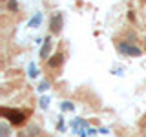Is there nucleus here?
Returning <instances> with one entry per match:
<instances>
[{"mask_svg":"<svg viewBox=\"0 0 146 137\" xmlns=\"http://www.w3.org/2000/svg\"><path fill=\"white\" fill-rule=\"evenodd\" d=\"M115 48L119 49V53L124 55V57H141V55H143V49L137 48L135 44L128 42V40H119V42H115Z\"/></svg>","mask_w":146,"mask_h":137,"instance_id":"f257e3e1","label":"nucleus"},{"mask_svg":"<svg viewBox=\"0 0 146 137\" xmlns=\"http://www.w3.org/2000/svg\"><path fill=\"white\" fill-rule=\"evenodd\" d=\"M0 112H2V115L6 119H9V122H11L13 126L22 124V122L26 121V117H27V113L20 112V110H15V108H6V106H4Z\"/></svg>","mask_w":146,"mask_h":137,"instance_id":"f03ea898","label":"nucleus"},{"mask_svg":"<svg viewBox=\"0 0 146 137\" xmlns=\"http://www.w3.org/2000/svg\"><path fill=\"white\" fill-rule=\"evenodd\" d=\"M49 31L51 35H60L62 31V15L60 13H53L49 18Z\"/></svg>","mask_w":146,"mask_h":137,"instance_id":"7ed1b4c3","label":"nucleus"},{"mask_svg":"<svg viewBox=\"0 0 146 137\" xmlns=\"http://www.w3.org/2000/svg\"><path fill=\"white\" fill-rule=\"evenodd\" d=\"M62 62H64V53H55L53 57L48 59V66L51 68V70H53V68H58Z\"/></svg>","mask_w":146,"mask_h":137,"instance_id":"20e7f679","label":"nucleus"},{"mask_svg":"<svg viewBox=\"0 0 146 137\" xmlns=\"http://www.w3.org/2000/svg\"><path fill=\"white\" fill-rule=\"evenodd\" d=\"M49 49H51V37H46L44 39V46L40 49V57L42 59H49Z\"/></svg>","mask_w":146,"mask_h":137,"instance_id":"39448f33","label":"nucleus"},{"mask_svg":"<svg viewBox=\"0 0 146 137\" xmlns=\"http://www.w3.org/2000/svg\"><path fill=\"white\" fill-rule=\"evenodd\" d=\"M26 134L29 135V137H35V135H38V134H40V130H38V126H36V124H31V126H27Z\"/></svg>","mask_w":146,"mask_h":137,"instance_id":"423d86ee","label":"nucleus"},{"mask_svg":"<svg viewBox=\"0 0 146 137\" xmlns=\"http://www.w3.org/2000/svg\"><path fill=\"white\" fill-rule=\"evenodd\" d=\"M6 6H7V11H11V13H17L18 11V4L15 2V0H7Z\"/></svg>","mask_w":146,"mask_h":137,"instance_id":"0eeeda50","label":"nucleus"},{"mask_svg":"<svg viewBox=\"0 0 146 137\" xmlns=\"http://www.w3.org/2000/svg\"><path fill=\"white\" fill-rule=\"evenodd\" d=\"M40 20H42V15H40V13H36V15L29 20V27H36V26L40 24Z\"/></svg>","mask_w":146,"mask_h":137,"instance_id":"6e6552de","label":"nucleus"},{"mask_svg":"<svg viewBox=\"0 0 146 137\" xmlns=\"http://www.w3.org/2000/svg\"><path fill=\"white\" fill-rule=\"evenodd\" d=\"M49 106V99L48 97H40V108H48Z\"/></svg>","mask_w":146,"mask_h":137,"instance_id":"1a4fd4ad","label":"nucleus"},{"mask_svg":"<svg viewBox=\"0 0 146 137\" xmlns=\"http://www.w3.org/2000/svg\"><path fill=\"white\" fill-rule=\"evenodd\" d=\"M48 88H49V82H48V80H44L42 84L38 86V91H46V90H48Z\"/></svg>","mask_w":146,"mask_h":137,"instance_id":"9d476101","label":"nucleus"},{"mask_svg":"<svg viewBox=\"0 0 146 137\" xmlns=\"http://www.w3.org/2000/svg\"><path fill=\"white\" fill-rule=\"evenodd\" d=\"M62 110H71L73 112V104L71 102H62Z\"/></svg>","mask_w":146,"mask_h":137,"instance_id":"9b49d317","label":"nucleus"},{"mask_svg":"<svg viewBox=\"0 0 146 137\" xmlns=\"http://www.w3.org/2000/svg\"><path fill=\"white\" fill-rule=\"evenodd\" d=\"M29 77H36V70H35V68H31V71H29Z\"/></svg>","mask_w":146,"mask_h":137,"instance_id":"f8f14e48","label":"nucleus"},{"mask_svg":"<svg viewBox=\"0 0 146 137\" xmlns=\"http://www.w3.org/2000/svg\"><path fill=\"white\" fill-rule=\"evenodd\" d=\"M144 49H146V39H144Z\"/></svg>","mask_w":146,"mask_h":137,"instance_id":"ddd939ff","label":"nucleus"}]
</instances>
